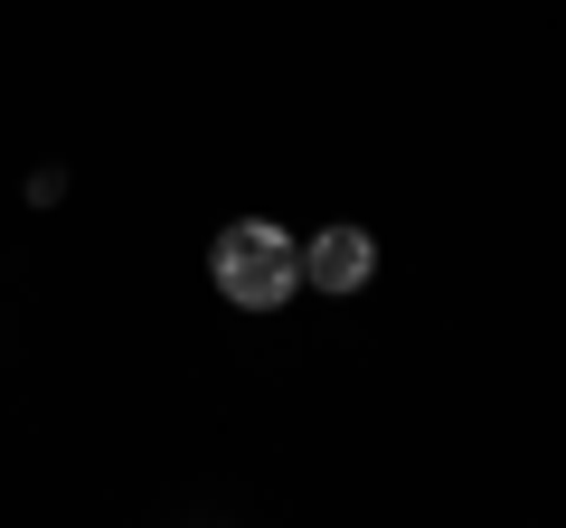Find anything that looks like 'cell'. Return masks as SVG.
<instances>
[{
  "label": "cell",
  "mask_w": 566,
  "mask_h": 528,
  "mask_svg": "<svg viewBox=\"0 0 566 528\" xmlns=\"http://www.w3.org/2000/svg\"><path fill=\"white\" fill-rule=\"evenodd\" d=\"M208 274H218L227 303L283 311L293 293H303V245L283 236L274 218H237V226H218V245H208Z\"/></svg>",
  "instance_id": "6da1fadb"
},
{
  "label": "cell",
  "mask_w": 566,
  "mask_h": 528,
  "mask_svg": "<svg viewBox=\"0 0 566 528\" xmlns=\"http://www.w3.org/2000/svg\"><path fill=\"white\" fill-rule=\"evenodd\" d=\"M368 274H378V245H368V226H322V236L303 245V284H322V293H359Z\"/></svg>",
  "instance_id": "7a4b0ae2"
}]
</instances>
